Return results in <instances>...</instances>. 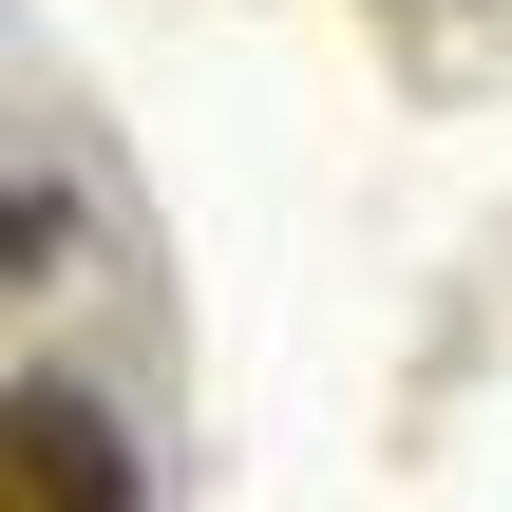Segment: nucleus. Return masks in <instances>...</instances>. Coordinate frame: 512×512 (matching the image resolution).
<instances>
[{
    "instance_id": "f257e3e1",
    "label": "nucleus",
    "mask_w": 512,
    "mask_h": 512,
    "mask_svg": "<svg viewBox=\"0 0 512 512\" xmlns=\"http://www.w3.org/2000/svg\"><path fill=\"white\" fill-rule=\"evenodd\" d=\"M0 512H152L133 475V437H114V399H76V380H19V418H0Z\"/></svg>"
}]
</instances>
